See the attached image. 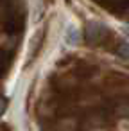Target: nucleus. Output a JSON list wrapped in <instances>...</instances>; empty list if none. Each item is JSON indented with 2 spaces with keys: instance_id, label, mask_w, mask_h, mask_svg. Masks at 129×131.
Wrapping results in <instances>:
<instances>
[{
  "instance_id": "obj_4",
  "label": "nucleus",
  "mask_w": 129,
  "mask_h": 131,
  "mask_svg": "<svg viewBox=\"0 0 129 131\" xmlns=\"http://www.w3.org/2000/svg\"><path fill=\"white\" fill-rule=\"evenodd\" d=\"M7 67H9V56L0 50V75H4V72L7 70Z\"/></svg>"
},
{
  "instance_id": "obj_5",
  "label": "nucleus",
  "mask_w": 129,
  "mask_h": 131,
  "mask_svg": "<svg viewBox=\"0 0 129 131\" xmlns=\"http://www.w3.org/2000/svg\"><path fill=\"white\" fill-rule=\"evenodd\" d=\"M116 54H118L120 58H124V59H129V43H122V45H118Z\"/></svg>"
},
{
  "instance_id": "obj_2",
  "label": "nucleus",
  "mask_w": 129,
  "mask_h": 131,
  "mask_svg": "<svg viewBox=\"0 0 129 131\" xmlns=\"http://www.w3.org/2000/svg\"><path fill=\"white\" fill-rule=\"evenodd\" d=\"M84 40H86V43H90V45H100V43H104L106 40H108V36H109V29L104 25V24H100V22H95V20H90V22H86V25H84Z\"/></svg>"
},
{
  "instance_id": "obj_6",
  "label": "nucleus",
  "mask_w": 129,
  "mask_h": 131,
  "mask_svg": "<svg viewBox=\"0 0 129 131\" xmlns=\"http://www.w3.org/2000/svg\"><path fill=\"white\" fill-rule=\"evenodd\" d=\"M116 113H118V115H122V117H129V101L120 102V106L116 108Z\"/></svg>"
},
{
  "instance_id": "obj_1",
  "label": "nucleus",
  "mask_w": 129,
  "mask_h": 131,
  "mask_svg": "<svg viewBox=\"0 0 129 131\" xmlns=\"http://www.w3.org/2000/svg\"><path fill=\"white\" fill-rule=\"evenodd\" d=\"M0 20L4 22V25L11 31H20L24 27L25 16H24V7L20 4V0H6L0 6Z\"/></svg>"
},
{
  "instance_id": "obj_3",
  "label": "nucleus",
  "mask_w": 129,
  "mask_h": 131,
  "mask_svg": "<svg viewBox=\"0 0 129 131\" xmlns=\"http://www.w3.org/2000/svg\"><path fill=\"white\" fill-rule=\"evenodd\" d=\"M65 40H66L68 45H77V43H79V34H77L75 27H68V29H66Z\"/></svg>"
},
{
  "instance_id": "obj_8",
  "label": "nucleus",
  "mask_w": 129,
  "mask_h": 131,
  "mask_svg": "<svg viewBox=\"0 0 129 131\" xmlns=\"http://www.w3.org/2000/svg\"><path fill=\"white\" fill-rule=\"evenodd\" d=\"M124 31H125V34H127V36H129V29H124Z\"/></svg>"
},
{
  "instance_id": "obj_7",
  "label": "nucleus",
  "mask_w": 129,
  "mask_h": 131,
  "mask_svg": "<svg viewBox=\"0 0 129 131\" xmlns=\"http://www.w3.org/2000/svg\"><path fill=\"white\" fill-rule=\"evenodd\" d=\"M6 108H7V101L4 99V97H0V117L4 115V111H6Z\"/></svg>"
}]
</instances>
